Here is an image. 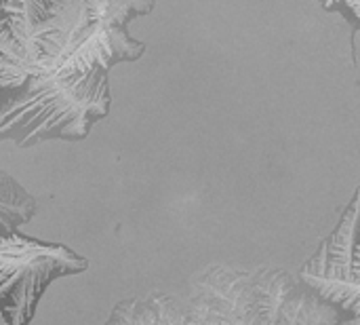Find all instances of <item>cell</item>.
Wrapping results in <instances>:
<instances>
[{
    "label": "cell",
    "mask_w": 360,
    "mask_h": 325,
    "mask_svg": "<svg viewBox=\"0 0 360 325\" xmlns=\"http://www.w3.org/2000/svg\"><path fill=\"white\" fill-rule=\"evenodd\" d=\"M300 281L329 302L344 321L360 317V188L331 237L302 269Z\"/></svg>",
    "instance_id": "4"
},
{
    "label": "cell",
    "mask_w": 360,
    "mask_h": 325,
    "mask_svg": "<svg viewBox=\"0 0 360 325\" xmlns=\"http://www.w3.org/2000/svg\"><path fill=\"white\" fill-rule=\"evenodd\" d=\"M34 197L8 173L0 171V226L6 233H15L19 226L27 224L34 218Z\"/></svg>",
    "instance_id": "5"
},
{
    "label": "cell",
    "mask_w": 360,
    "mask_h": 325,
    "mask_svg": "<svg viewBox=\"0 0 360 325\" xmlns=\"http://www.w3.org/2000/svg\"><path fill=\"white\" fill-rule=\"evenodd\" d=\"M89 269V260L59 243L6 233L0 226V317L6 325H30L46 288Z\"/></svg>",
    "instance_id": "3"
},
{
    "label": "cell",
    "mask_w": 360,
    "mask_h": 325,
    "mask_svg": "<svg viewBox=\"0 0 360 325\" xmlns=\"http://www.w3.org/2000/svg\"><path fill=\"white\" fill-rule=\"evenodd\" d=\"M266 290V269L213 266L192 281L184 300L150 296L120 302L108 325H255Z\"/></svg>",
    "instance_id": "2"
},
{
    "label": "cell",
    "mask_w": 360,
    "mask_h": 325,
    "mask_svg": "<svg viewBox=\"0 0 360 325\" xmlns=\"http://www.w3.org/2000/svg\"><path fill=\"white\" fill-rule=\"evenodd\" d=\"M321 4L331 13H340L348 23L360 30V0H321Z\"/></svg>",
    "instance_id": "6"
},
{
    "label": "cell",
    "mask_w": 360,
    "mask_h": 325,
    "mask_svg": "<svg viewBox=\"0 0 360 325\" xmlns=\"http://www.w3.org/2000/svg\"><path fill=\"white\" fill-rule=\"evenodd\" d=\"M6 21V15H4V11H2V0H0V25Z\"/></svg>",
    "instance_id": "8"
},
{
    "label": "cell",
    "mask_w": 360,
    "mask_h": 325,
    "mask_svg": "<svg viewBox=\"0 0 360 325\" xmlns=\"http://www.w3.org/2000/svg\"><path fill=\"white\" fill-rule=\"evenodd\" d=\"M340 325H360V317H359V319H348V321H340Z\"/></svg>",
    "instance_id": "7"
},
{
    "label": "cell",
    "mask_w": 360,
    "mask_h": 325,
    "mask_svg": "<svg viewBox=\"0 0 360 325\" xmlns=\"http://www.w3.org/2000/svg\"><path fill=\"white\" fill-rule=\"evenodd\" d=\"M112 104L108 72H44L27 78L13 95L0 99V142L21 148L63 140L80 142Z\"/></svg>",
    "instance_id": "1"
}]
</instances>
